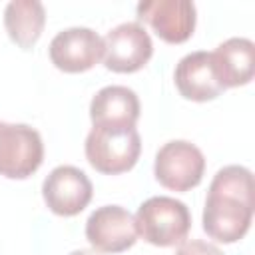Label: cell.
Segmentation results:
<instances>
[{
	"instance_id": "13",
	"label": "cell",
	"mask_w": 255,
	"mask_h": 255,
	"mask_svg": "<svg viewBox=\"0 0 255 255\" xmlns=\"http://www.w3.org/2000/svg\"><path fill=\"white\" fill-rule=\"evenodd\" d=\"M139 118L137 94L126 86H106L90 102V120L100 124H126L135 126Z\"/></svg>"
},
{
	"instance_id": "8",
	"label": "cell",
	"mask_w": 255,
	"mask_h": 255,
	"mask_svg": "<svg viewBox=\"0 0 255 255\" xmlns=\"http://www.w3.org/2000/svg\"><path fill=\"white\" fill-rule=\"evenodd\" d=\"M90 177L74 165L54 167L42 183V195L48 209L62 217H74L88 207L92 201Z\"/></svg>"
},
{
	"instance_id": "11",
	"label": "cell",
	"mask_w": 255,
	"mask_h": 255,
	"mask_svg": "<svg viewBox=\"0 0 255 255\" xmlns=\"http://www.w3.org/2000/svg\"><path fill=\"white\" fill-rule=\"evenodd\" d=\"M173 80L179 94L191 102L215 100L225 90L217 80L211 52L205 50H197L183 56L175 66Z\"/></svg>"
},
{
	"instance_id": "3",
	"label": "cell",
	"mask_w": 255,
	"mask_h": 255,
	"mask_svg": "<svg viewBox=\"0 0 255 255\" xmlns=\"http://www.w3.org/2000/svg\"><path fill=\"white\" fill-rule=\"evenodd\" d=\"M137 235L155 247L181 245L191 227V213L187 205L175 197L155 195L145 199L135 213Z\"/></svg>"
},
{
	"instance_id": "5",
	"label": "cell",
	"mask_w": 255,
	"mask_h": 255,
	"mask_svg": "<svg viewBox=\"0 0 255 255\" xmlns=\"http://www.w3.org/2000/svg\"><path fill=\"white\" fill-rule=\"evenodd\" d=\"M44 159L40 133L26 124L0 122V175L8 179H26Z\"/></svg>"
},
{
	"instance_id": "16",
	"label": "cell",
	"mask_w": 255,
	"mask_h": 255,
	"mask_svg": "<svg viewBox=\"0 0 255 255\" xmlns=\"http://www.w3.org/2000/svg\"><path fill=\"white\" fill-rule=\"evenodd\" d=\"M70 255H102V253L96 251V249H76V251H72Z\"/></svg>"
},
{
	"instance_id": "2",
	"label": "cell",
	"mask_w": 255,
	"mask_h": 255,
	"mask_svg": "<svg viewBox=\"0 0 255 255\" xmlns=\"http://www.w3.org/2000/svg\"><path fill=\"white\" fill-rule=\"evenodd\" d=\"M86 159L104 175H120L129 171L141 153V137L135 126L100 124L86 137Z\"/></svg>"
},
{
	"instance_id": "14",
	"label": "cell",
	"mask_w": 255,
	"mask_h": 255,
	"mask_svg": "<svg viewBox=\"0 0 255 255\" xmlns=\"http://www.w3.org/2000/svg\"><path fill=\"white\" fill-rule=\"evenodd\" d=\"M46 24L44 4L38 0H12L4 10L8 38L22 50H30L42 36Z\"/></svg>"
},
{
	"instance_id": "10",
	"label": "cell",
	"mask_w": 255,
	"mask_h": 255,
	"mask_svg": "<svg viewBox=\"0 0 255 255\" xmlns=\"http://www.w3.org/2000/svg\"><path fill=\"white\" fill-rule=\"evenodd\" d=\"M135 10L137 18L147 22L167 44H183L195 30L197 10L189 0H145Z\"/></svg>"
},
{
	"instance_id": "6",
	"label": "cell",
	"mask_w": 255,
	"mask_h": 255,
	"mask_svg": "<svg viewBox=\"0 0 255 255\" xmlns=\"http://www.w3.org/2000/svg\"><path fill=\"white\" fill-rule=\"evenodd\" d=\"M151 56V38L137 22H124L104 36V66L116 74H133Z\"/></svg>"
},
{
	"instance_id": "4",
	"label": "cell",
	"mask_w": 255,
	"mask_h": 255,
	"mask_svg": "<svg viewBox=\"0 0 255 255\" xmlns=\"http://www.w3.org/2000/svg\"><path fill=\"white\" fill-rule=\"evenodd\" d=\"M205 173V157L201 149L185 139L163 143L153 161L155 179L171 191H189L197 187Z\"/></svg>"
},
{
	"instance_id": "15",
	"label": "cell",
	"mask_w": 255,
	"mask_h": 255,
	"mask_svg": "<svg viewBox=\"0 0 255 255\" xmlns=\"http://www.w3.org/2000/svg\"><path fill=\"white\" fill-rule=\"evenodd\" d=\"M175 255H223V251L219 247H215L213 243H205L201 239H191V241H183Z\"/></svg>"
},
{
	"instance_id": "12",
	"label": "cell",
	"mask_w": 255,
	"mask_h": 255,
	"mask_svg": "<svg viewBox=\"0 0 255 255\" xmlns=\"http://www.w3.org/2000/svg\"><path fill=\"white\" fill-rule=\"evenodd\" d=\"M217 80L223 88H239L253 80L255 44L249 38H229L211 52Z\"/></svg>"
},
{
	"instance_id": "1",
	"label": "cell",
	"mask_w": 255,
	"mask_h": 255,
	"mask_svg": "<svg viewBox=\"0 0 255 255\" xmlns=\"http://www.w3.org/2000/svg\"><path fill=\"white\" fill-rule=\"evenodd\" d=\"M253 209V173L243 165H225L209 183L201 217L203 231L219 243H235L249 231Z\"/></svg>"
},
{
	"instance_id": "7",
	"label": "cell",
	"mask_w": 255,
	"mask_h": 255,
	"mask_svg": "<svg viewBox=\"0 0 255 255\" xmlns=\"http://www.w3.org/2000/svg\"><path fill=\"white\" fill-rule=\"evenodd\" d=\"M52 64L66 74H80L104 58V38L92 28L74 26L58 32L50 42Z\"/></svg>"
},
{
	"instance_id": "9",
	"label": "cell",
	"mask_w": 255,
	"mask_h": 255,
	"mask_svg": "<svg viewBox=\"0 0 255 255\" xmlns=\"http://www.w3.org/2000/svg\"><path fill=\"white\" fill-rule=\"evenodd\" d=\"M86 239L100 253H122L137 241L133 215L120 205H104L86 221Z\"/></svg>"
}]
</instances>
